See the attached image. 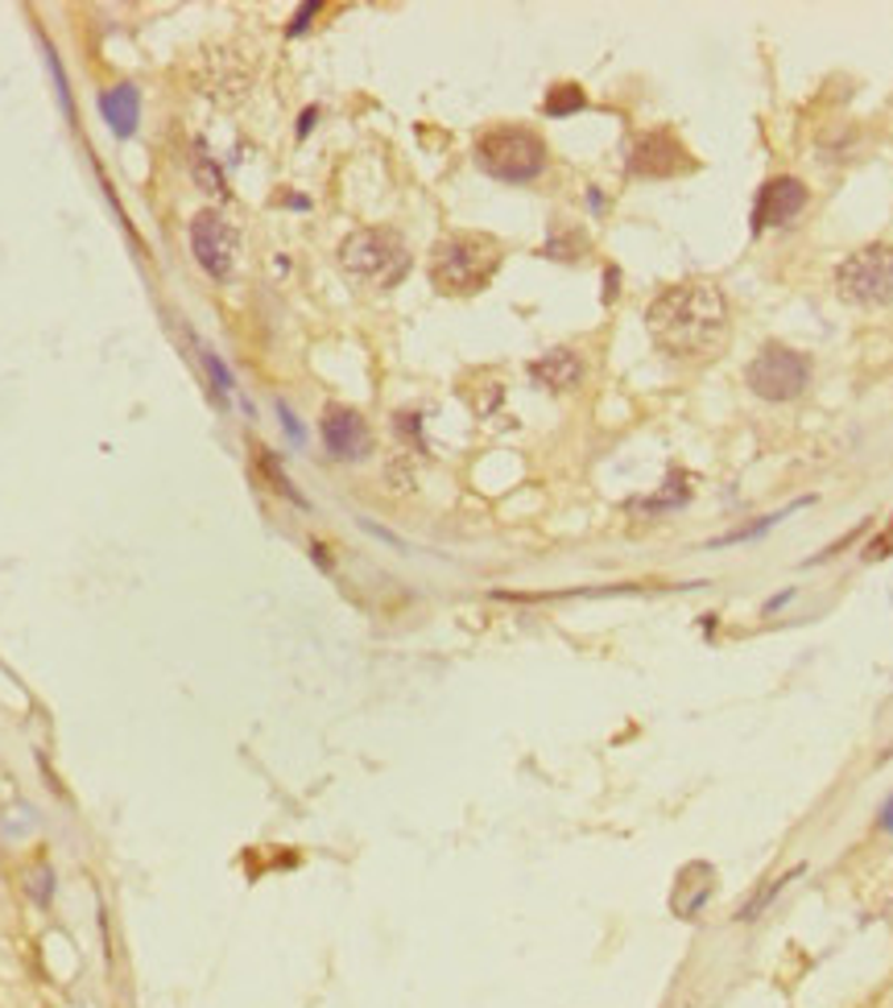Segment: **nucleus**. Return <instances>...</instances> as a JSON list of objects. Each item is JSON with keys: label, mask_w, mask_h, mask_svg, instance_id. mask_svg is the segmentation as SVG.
I'll list each match as a JSON object with an SVG mask.
<instances>
[{"label": "nucleus", "mask_w": 893, "mask_h": 1008, "mask_svg": "<svg viewBox=\"0 0 893 1008\" xmlns=\"http://www.w3.org/2000/svg\"><path fill=\"white\" fill-rule=\"evenodd\" d=\"M645 327L662 356L699 360V356H712L728 331V298L716 281H674L649 302Z\"/></svg>", "instance_id": "f257e3e1"}, {"label": "nucleus", "mask_w": 893, "mask_h": 1008, "mask_svg": "<svg viewBox=\"0 0 893 1008\" xmlns=\"http://www.w3.org/2000/svg\"><path fill=\"white\" fill-rule=\"evenodd\" d=\"M500 244L480 232H455L430 249V281L443 293H476L497 278Z\"/></svg>", "instance_id": "f03ea898"}, {"label": "nucleus", "mask_w": 893, "mask_h": 1008, "mask_svg": "<svg viewBox=\"0 0 893 1008\" xmlns=\"http://www.w3.org/2000/svg\"><path fill=\"white\" fill-rule=\"evenodd\" d=\"M546 161L550 153H546L543 132L526 129V124H497L476 137V166L497 182H513V187L534 182V178H543Z\"/></svg>", "instance_id": "7ed1b4c3"}, {"label": "nucleus", "mask_w": 893, "mask_h": 1008, "mask_svg": "<svg viewBox=\"0 0 893 1008\" xmlns=\"http://www.w3.org/2000/svg\"><path fill=\"white\" fill-rule=\"evenodd\" d=\"M339 265L351 281L360 286H377V290H394L397 281L410 273V249L406 240L389 228H360L339 244Z\"/></svg>", "instance_id": "20e7f679"}, {"label": "nucleus", "mask_w": 893, "mask_h": 1008, "mask_svg": "<svg viewBox=\"0 0 893 1008\" xmlns=\"http://www.w3.org/2000/svg\"><path fill=\"white\" fill-rule=\"evenodd\" d=\"M745 385L753 397L786 406L811 389V356L786 343H762V351L745 365Z\"/></svg>", "instance_id": "39448f33"}, {"label": "nucleus", "mask_w": 893, "mask_h": 1008, "mask_svg": "<svg viewBox=\"0 0 893 1008\" xmlns=\"http://www.w3.org/2000/svg\"><path fill=\"white\" fill-rule=\"evenodd\" d=\"M835 293L861 310H877L893 302V249L890 244H864L835 269Z\"/></svg>", "instance_id": "423d86ee"}, {"label": "nucleus", "mask_w": 893, "mask_h": 1008, "mask_svg": "<svg viewBox=\"0 0 893 1008\" xmlns=\"http://www.w3.org/2000/svg\"><path fill=\"white\" fill-rule=\"evenodd\" d=\"M191 252L211 281H228L240 257V232L220 211H199L191 220Z\"/></svg>", "instance_id": "0eeeda50"}, {"label": "nucleus", "mask_w": 893, "mask_h": 1008, "mask_svg": "<svg viewBox=\"0 0 893 1008\" xmlns=\"http://www.w3.org/2000/svg\"><path fill=\"white\" fill-rule=\"evenodd\" d=\"M629 174L633 178H649V182H662V178H678V174H691L699 161L691 158V149L666 129H654V132H642L633 137L629 146Z\"/></svg>", "instance_id": "6e6552de"}, {"label": "nucleus", "mask_w": 893, "mask_h": 1008, "mask_svg": "<svg viewBox=\"0 0 893 1008\" xmlns=\"http://www.w3.org/2000/svg\"><path fill=\"white\" fill-rule=\"evenodd\" d=\"M811 203V187L803 178L794 174H777L770 178L762 190H757V203H753V232H765V228H786L806 211Z\"/></svg>", "instance_id": "1a4fd4ad"}, {"label": "nucleus", "mask_w": 893, "mask_h": 1008, "mask_svg": "<svg viewBox=\"0 0 893 1008\" xmlns=\"http://www.w3.org/2000/svg\"><path fill=\"white\" fill-rule=\"evenodd\" d=\"M323 430V447L331 459H344V463H356L373 451V430H368L365 413L351 410V406H327L319 418Z\"/></svg>", "instance_id": "9d476101"}, {"label": "nucleus", "mask_w": 893, "mask_h": 1008, "mask_svg": "<svg viewBox=\"0 0 893 1008\" xmlns=\"http://www.w3.org/2000/svg\"><path fill=\"white\" fill-rule=\"evenodd\" d=\"M584 372H587V365L575 348H555V351H546L543 360L529 365V377L538 380L543 389H555V393L579 389V385H584Z\"/></svg>", "instance_id": "9b49d317"}, {"label": "nucleus", "mask_w": 893, "mask_h": 1008, "mask_svg": "<svg viewBox=\"0 0 893 1008\" xmlns=\"http://www.w3.org/2000/svg\"><path fill=\"white\" fill-rule=\"evenodd\" d=\"M100 108H103V120L112 124L117 137H129L137 129V112H141V100H137V88L120 83V88L103 91L100 96Z\"/></svg>", "instance_id": "f8f14e48"}, {"label": "nucleus", "mask_w": 893, "mask_h": 1008, "mask_svg": "<svg viewBox=\"0 0 893 1008\" xmlns=\"http://www.w3.org/2000/svg\"><path fill=\"white\" fill-rule=\"evenodd\" d=\"M543 108H546V117H575V112H584L587 108V96L579 83H555Z\"/></svg>", "instance_id": "ddd939ff"}, {"label": "nucleus", "mask_w": 893, "mask_h": 1008, "mask_svg": "<svg viewBox=\"0 0 893 1008\" xmlns=\"http://www.w3.org/2000/svg\"><path fill=\"white\" fill-rule=\"evenodd\" d=\"M798 877H803V864H798V868H791V872H786V877H777L774 885H770V889H757V892H753V897H748V901H745V909H741V914H736V918H741V921H757V918H762V909H770V906H774V897H777V892L786 889V885H791V880H798Z\"/></svg>", "instance_id": "4468645a"}, {"label": "nucleus", "mask_w": 893, "mask_h": 1008, "mask_svg": "<svg viewBox=\"0 0 893 1008\" xmlns=\"http://www.w3.org/2000/svg\"><path fill=\"white\" fill-rule=\"evenodd\" d=\"M803 505H811V497L806 500H798V505H791L786 512H794V509H803ZM786 512H774V517H762V521H753V526H745V529H733V533H724V538H716L712 541V550H724V546H736V541H753V538H762L765 529H774Z\"/></svg>", "instance_id": "2eb2a0df"}, {"label": "nucleus", "mask_w": 893, "mask_h": 1008, "mask_svg": "<svg viewBox=\"0 0 893 1008\" xmlns=\"http://www.w3.org/2000/svg\"><path fill=\"white\" fill-rule=\"evenodd\" d=\"M864 529H869V521H861V526H856V529H849V533H844V538H840V541H832V546H827V550H823V555L806 558V567H820V562H827V558L844 555V550H849L852 541H856V538H864Z\"/></svg>", "instance_id": "dca6fc26"}, {"label": "nucleus", "mask_w": 893, "mask_h": 1008, "mask_svg": "<svg viewBox=\"0 0 893 1008\" xmlns=\"http://www.w3.org/2000/svg\"><path fill=\"white\" fill-rule=\"evenodd\" d=\"M890 550H893V526H890V533H881V538L869 546V555L864 558H869V562H877V558H885Z\"/></svg>", "instance_id": "f3484780"}, {"label": "nucleus", "mask_w": 893, "mask_h": 1008, "mask_svg": "<svg viewBox=\"0 0 893 1008\" xmlns=\"http://www.w3.org/2000/svg\"><path fill=\"white\" fill-rule=\"evenodd\" d=\"M278 413H281V426H286V435H290L294 442L307 439V435H302V426H298V418H294V413L286 410V406H278Z\"/></svg>", "instance_id": "a211bd4d"}, {"label": "nucleus", "mask_w": 893, "mask_h": 1008, "mask_svg": "<svg viewBox=\"0 0 893 1008\" xmlns=\"http://www.w3.org/2000/svg\"><path fill=\"white\" fill-rule=\"evenodd\" d=\"M207 368H211V377H216V389H220V393H228V389H232V377H228V372L220 368V360H216V356H207Z\"/></svg>", "instance_id": "6ab92c4d"}, {"label": "nucleus", "mask_w": 893, "mask_h": 1008, "mask_svg": "<svg viewBox=\"0 0 893 1008\" xmlns=\"http://www.w3.org/2000/svg\"><path fill=\"white\" fill-rule=\"evenodd\" d=\"M877 827L885 835H893V794L885 798V806H881V815H877Z\"/></svg>", "instance_id": "aec40b11"}, {"label": "nucleus", "mask_w": 893, "mask_h": 1008, "mask_svg": "<svg viewBox=\"0 0 893 1008\" xmlns=\"http://www.w3.org/2000/svg\"><path fill=\"white\" fill-rule=\"evenodd\" d=\"M791 599H794V587H791V591H782V596H774V599H770V603H765V616H774L777 608H786V603H791Z\"/></svg>", "instance_id": "412c9836"}, {"label": "nucleus", "mask_w": 893, "mask_h": 1008, "mask_svg": "<svg viewBox=\"0 0 893 1008\" xmlns=\"http://www.w3.org/2000/svg\"><path fill=\"white\" fill-rule=\"evenodd\" d=\"M616 278H621V273H616V269H608V302H613V293H616Z\"/></svg>", "instance_id": "4be33fe9"}]
</instances>
